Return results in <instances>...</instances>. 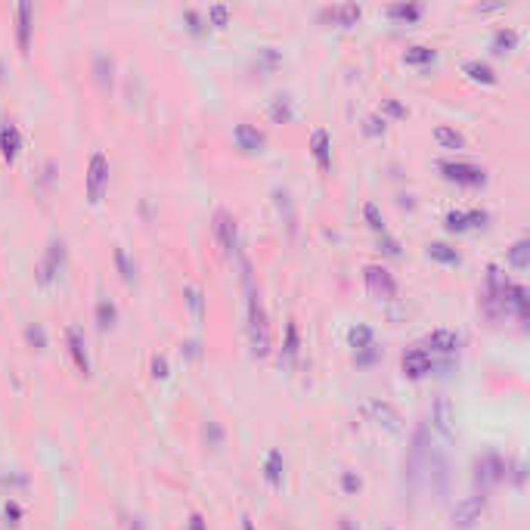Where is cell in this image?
Listing matches in <instances>:
<instances>
[{
	"label": "cell",
	"mask_w": 530,
	"mask_h": 530,
	"mask_svg": "<svg viewBox=\"0 0 530 530\" xmlns=\"http://www.w3.org/2000/svg\"><path fill=\"white\" fill-rule=\"evenodd\" d=\"M248 335H251V348H255L257 357H264L270 350V323L267 313H264L257 295L251 292V304H248Z\"/></svg>",
	"instance_id": "obj_1"
},
{
	"label": "cell",
	"mask_w": 530,
	"mask_h": 530,
	"mask_svg": "<svg viewBox=\"0 0 530 530\" xmlns=\"http://www.w3.org/2000/svg\"><path fill=\"white\" fill-rule=\"evenodd\" d=\"M422 484L431 487V493L437 496H447V487H449V465L443 459V453L431 449L428 459H425V468H422Z\"/></svg>",
	"instance_id": "obj_2"
},
{
	"label": "cell",
	"mask_w": 530,
	"mask_h": 530,
	"mask_svg": "<svg viewBox=\"0 0 530 530\" xmlns=\"http://www.w3.org/2000/svg\"><path fill=\"white\" fill-rule=\"evenodd\" d=\"M502 474H505V465L499 456L487 453V456H480V459H474V484H478V490H480L478 496H484L493 484H499Z\"/></svg>",
	"instance_id": "obj_3"
},
{
	"label": "cell",
	"mask_w": 530,
	"mask_h": 530,
	"mask_svg": "<svg viewBox=\"0 0 530 530\" xmlns=\"http://www.w3.org/2000/svg\"><path fill=\"white\" fill-rule=\"evenodd\" d=\"M366 282H369V292H372L375 298H381V301H391L394 295H397V282H394V276L388 273L385 267H379V264H369L366 267Z\"/></svg>",
	"instance_id": "obj_4"
},
{
	"label": "cell",
	"mask_w": 530,
	"mask_h": 530,
	"mask_svg": "<svg viewBox=\"0 0 530 530\" xmlns=\"http://www.w3.org/2000/svg\"><path fill=\"white\" fill-rule=\"evenodd\" d=\"M431 425H434L443 437L456 434V406L449 403V397H437L434 400V406H431Z\"/></svg>",
	"instance_id": "obj_5"
},
{
	"label": "cell",
	"mask_w": 530,
	"mask_h": 530,
	"mask_svg": "<svg viewBox=\"0 0 530 530\" xmlns=\"http://www.w3.org/2000/svg\"><path fill=\"white\" fill-rule=\"evenodd\" d=\"M441 171H443L447 180L465 183V187H478V183H484V171L474 168V165H465V162H441Z\"/></svg>",
	"instance_id": "obj_6"
},
{
	"label": "cell",
	"mask_w": 530,
	"mask_h": 530,
	"mask_svg": "<svg viewBox=\"0 0 530 530\" xmlns=\"http://www.w3.org/2000/svg\"><path fill=\"white\" fill-rule=\"evenodd\" d=\"M480 509H484V496H468V499H462V502H456L453 527H459V530L474 527V521L480 518Z\"/></svg>",
	"instance_id": "obj_7"
},
{
	"label": "cell",
	"mask_w": 530,
	"mask_h": 530,
	"mask_svg": "<svg viewBox=\"0 0 530 530\" xmlns=\"http://www.w3.org/2000/svg\"><path fill=\"white\" fill-rule=\"evenodd\" d=\"M106 177H109L106 156H103V152H96V156L90 158V171H87V193H90V202H100V199H103Z\"/></svg>",
	"instance_id": "obj_8"
},
{
	"label": "cell",
	"mask_w": 530,
	"mask_h": 530,
	"mask_svg": "<svg viewBox=\"0 0 530 530\" xmlns=\"http://www.w3.org/2000/svg\"><path fill=\"white\" fill-rule=\"evenodd\" d=\"M431 354L425 348H412V350H406L403 354V372L410 375V379H422V375H428L431 372Z\"/></svg>",
	"instance_id": "obj_9"
},
{
	"label": "cell",
	"mask_w": 530,
	"mask_h": 530,
	"mask_svg": "<svg viewBox=\"0 0 530 530\" xmlns=\"http://www.w3.org/2000/svg\"><path fill=\"white\" fill-rule=\"evenodd\" d=\"M214 230H218L220 248H224L226 255H236V220H233L226 211H218L214 214Z\"/></svg>",
	"instance_id": "obj_10"
},
{
	"label": "cell",
	"mask_w": 530,
	"mask_h": 530,
	"mask_svg": "<svg viewBox=\"0 0 530 530\" xmlns=\"http://www.w3.org/2000/svg\"><path fill=\"white\" fill-rule=\"evenodd\" d=\"M63 261H65V245L59 239H53L50 248H47V257L41 261V282H50L63 270Z\"/></svg>",
	"instance_id": "obj_11"
},
{
	"label": "cell",
	"mask_w": 530,
	"mask_h": 530,
	"mask_svg": "<svg viewBox=\"0 0 530 530\" xmlns=\"http://www.w3.org/2000/svg\"><path fill=\"white\" fill-rule=\"evenodd\" d=\"M65 338H69V348H72V357H75L78 369L81 372H90V360H87V350H84V335L78 326H69L65 329Z\"/></svg>",
	"instance_id": "obj_12"
},
{
	"label": "cell",
	"mask_w": 530,
	"mask_h": 530,
	"mask_svg": "<svg viewBox=\"0 0 530 530\" xmlns=\"http://www.w3.org/2000/svg\"><path fill=\"white\" fill-rule=\"evenodd\" d=\"M425 341H428V348H434V350H443V354H453V350L459 348V341H462V338L456 335V332H449V329H434L428 338H425Z\"/></svg>",
	"instance_id": "obj_13"
},
{
	"label": "cell",
	"mask_w": 530,
	"mask_h": 530,
	"mask_svg": "<svg viewBox=\"0 0 530 530\" xmlns=\"http://www.w3.org/2000/svg\"><path fill=\"white\" fill-rule=\"evenodd\" d=\"M369 410H372V416L379 418L385 428H391V431L400 428V412L394 410L391 403H385V400H372V403H369Z\"/></svg>",
	"instance_id": "obj_14"
},
{
	"label": "cell",
	"mask_w": 530,
	"mask_h": 530,
	"mask_svg": "<svg viewBox=\"0 0 530 530\" xmlns=\"http://www.w3.org/2000/svg\"><path fill=\"white\" fill-rule=\"evenodd\" d=\"M323 16L332 22H338V25H354V22L360 19V7H357V3H341V7H329Z\"/></svg>",
	"instance_id": "obj_15"
},
{
	"label": "cell",
	"mask_w": 530,
	"mask_h": 530,
	"mask_svg": "<svg viewBox=\"0 0 530 530\" xmlns=\"http://www.w3.org/2000/svg\"><path fill=\"white\" fill-rule=\"evenodd\" d=\"M0 149H3V156H7V158L19 156L22 137H19V127H16V125H7L3 131H0Z\"/></svg>",
	"instance_id": "obj_16"
},
{
	"label": "cell",
	"mask_w": 530,
	"mask_h": 530,
	"mask_svg": "<svg viewBox=\"0 0 530 530\" xmlns=\"http://www.w3.org/2000/svg\"><path fill=\"white\" fill-rule=\"evenodd\" d=\"M236 140H239V146L242 149H261L264 146V134L257 131V127H251V125H239L236 127Z\"/></svg>",
	"instance_id": "obj_17"
},
{
	"label": "cell",
	"mask_w": 530,
	"mask_h": 530,
	"mask_svg": "<svg viewBox=\"0 0 530 530\" xmlns=\"http://www.w3.org/2000/svg\"><path fill=\"white\" fill-rule=\"evenodd\" d=\"M16 16H19V47L22 50H28V34H32V3H19Z\"/></svg>",
	"instance_id": "obj_18"
},
{
	"label": "cell",
	"mask_w": 530,
	"mask_h": 530,
	"mask_svg": "<svg viewBox=\"0 0 530 530\" xmlns=\"http://www.w3.org/2000/svg\"><path fill=\"white\" fill-rule=\"evenodd\" d=\"M310 149H313V156H317V162L323 165V168H329V134H326V131L313 134Z\"/></svg>",
	"instance_id": "obj_19"
},
{
	"label": "cell",
	"mask_w": 530,
	"mask_h": 530,
	"mask_svg": "<svg viewBox=\"0 0 530 530\" xmlns=\"http://www.w3.org/2000/svg\"><path fill=\"white\" fill-rule=\"evenodd\" d=\"M462 69H465V75H471L474 81H484V84H493V81H496V75H493V69H490V65H487V63H478V59L465 63Z\"/></svg>",
	"instance_id": "obj_20"
},
{
	"label": "cell",
	"mask_w": 530,
	"mask_h": 530,
	"mask_svg": "<svg viewBox=\"0 0 530 530\" xmlns=\"http://www.w3.org/2000/svg\"><path fill=\"white\" fill-rule=\"evenodd\" d=\"M267 480L279 490L282 487V453L279 449H273V453L267 456Z\"/></svg>",
	"instance_id": "obj_21"
},
{
	"label": "cell",
	"mask_w": 530,
	"mask_h": 530,
	"mask_svg": "<svg viewBox=\"0 0 530 530\" xmlns=\"http://www.w3.org/2000/svg\"><path fill=\"white\" fill-rule=\"evenodd\" d=\"M428 255L434 257V261H443V264H459V251L449 248L447 242H431L428 245Z\"/></svg>",
	"instance_id": "obj_22"
},
{
	"label": "cell",
	"mask_w": 530,
	"mask_h": 530,
	"mask_svg": "<svg viewBox=\"0 0 530 530\" xmlns=\"http://www.w3.org/2000/svg\"><path fill=\"white\" fill-rule=\"evenodd\" d=\"M276 208H279V214H286V226L295 233V208H292V195L286 189H276Z\"/></svg>",
	"instance_id": "obj_23"
},
{
	"label": "cell",
	"mask_w": 530,
	"mask_h": 530,
	"mask_svg": "<svg viewBox=\"0 0 530 530\" xmlns=\"http://www.w3.org/2000/svg\"><path fill=\"white\" fill-rule=\"evenodd\" d=\"M403 59L410 65H425V63H431V59H434V50H431V47H425V44H416V47H410V50L403 53Z\"/></svg>",
	"instance_id": "obj_24"
},
{
	"label": "cell",
	"mask_w": 530,
	"mask_h": 530,
	"mask_svg": "<svg viewBox=\"0 0 530 530\" xmlns=\"http://www.w3.org/2000/svg\"><path fill=\"white\" fill-rule=\"evenodd\" d=\"M434 137H437V143L447 146V149H462V143H465V140H462V134L453 131V127H437Z\"/></svg>",
	"instance_id": "obj_25"
},
{
	"label": "cell",
	"mask_w": 530,
	"mask_h": 530,
	"mask_svg": "<svg viewBox=\"0 0 530 530\" xmlns=\"http://www.w3.org/2000/svg\"><path fill=\"white\" fill-rule=\"evenodd\" d=\"M527 251H530V245H527V242H524V239H521V242H515V245H511V251H509V261L515 264L518 270H527Z\"/></svg>",
	"instance_id": "obj_26"
},
{
	"label": "cell",
	"mask_w": 530,
	"mask_h": 530,
	"mask_svg": "<svg viewBox=\"0 0 530 530\" xmlns=\"http://www.w3.org/2000/svg\"><path fill=\"white\" fill-rule=\"evenodd\" d=\"M350 344H354L357 350L369 348V344H372V329H369V326H357V329H350Z\"/></svg>",
	"instance_id": "obj_27"
},
{
	"label": "cell",
	"mask_w": 530,
	"mask_h": 530,
	"mask_svg": "<svg viewBox=\"0 0 530 530\" xmlns=\"http://www.w3.org/2000/svg\"><path fill=\"white\" fill-rule=\"evenodd\" d=\"M112 319H115V304L103 298L96 304V323H100V329H106V326H112Z\"/></svg>",
	"instance_id": "obj_28"
},
{
	"label": "cell",
	"mask_w": 530,
	"mask_h": 530,
	"mask_svg": "<svg viewBox=\"0 0 530 530\" xmlns=\"http://www.w3.org/2000/svg\"><path fill=\"white\" fill-rule=\"evenodd\" d=\"M388 13L394 16V19H418V13H422V7H416V3H394Z\"/></svg>",
	"instance_id": "obj_29"
},
{
	"label": "cell",
	"mask_w": 530,
	"mask_h": 530,
	"mask_svg": "<svg viewBox=\"0 0 530 530\" xmlns=\"http://www.w3.org/2000/svg\"><path fill=\"white\" fill-rule=\"evenodd\" d=\"M295 357H298V326L288 323V329H286V360L292 363Z\"/></svg>",
	"instance_id": "obj_30"
},
{
	"label": "cell",
	"mask_w": 530,
	"mask_h": 530,
	"mask_svg": "<svg viewBox=\"0 0 530 530\" xmlns=\"http://www.w3.org/2000/svg\"><path fill=\"white\" fill-rule=\"evenodd\" d=\"M515 32H496V38H493V50L496 53H505V50H511L515 47Z\"/></svg>",
	"instance_id": "obj_31"
},
{
	"label": "cell",
	"mask_w": 530,
	"mask_h": 530,
	"mask_svg": "<svg viewBox=\"0 0 530 530\" xmlns=\"http://www.w3.org/2000/svg\"><path fill=\"white\" fill-rule=\"evenodd\" d=\"M270 115H273V121H288V118H292V109H288V100H286V96L273 100V106H270Z\"/></svg>",
	"instance_id": "obj_32"
},
{
	"label": "cell",
	"mask_w": 530,
	"mask_h": 530,
	"mask_svg": "<svg viewBox=\"0 0 530 530\" xmlns=\"http://www.w3.org/2000/svg\"><path fill=\"white\" fill-rule=\"evenodd\" d=\"M187 301H189V307H193V313L195 317H205V307H202V292L195 286H187Z\"/></svg>",
	"instance_id": "obj_33"
},
{
	"label": "cell",
	"mask_w": 530,
	"mask_h": 530,
	"mask_svg": "<svg viewBox=\"0 0 530 530\" xmlns=\"http://www.w3.org/2000/svg\"><path fill=\"white\" fill-rule=\"evenodd\" d=\"M447 226H449V230H468L471 224H468V214L465 211H449L447 214Z\"/></svg>",
	"instance_id": "obj_34"
},
{
	"label": "cell",
	"mask_w": 530,
	"mask_h": 530,
	"mask_svg": "<svg viewBox=\"0 0 530 530\" xmlns=\"http://www.w3.org/2000/svg\"><path fill=\"white\" fill-rule=\"evenodd\" d=\"M363 214H366V220H369V226H372V230L385 233V224H381V214H379V208H375L372 202H369V205L363 208Z\"/></svg>",
	"instance_id": "obj_35"
},
{
	"label": "cell",
	"mask_w": 530,
	"mask_h": 530,
	"mask_svg": "<svg viewBox=\"0 0 530 530\" xmlns=\"http://www.w3.org/2000/svg\"><path fill=\"white\" fill-rule=\"evenodd\" d=\"M381 112L394 115V118H403V115H406V106H400L397 100H381Z\"/></svg>",
	"instance_id": "obj_36"
},
{
	"label": "cell",
	"mask_w": 530,
	"mask_h": 530,
	"mask_svg": "<svg viewBox=\"0 0 530 530\" xmlns=\"http://www.w3.org/2000/svg\"><path fill=\"white\" fill-rule=\"evenodd\" d=\"M115 261H118V267H121V276H125V279H134V267H131V261H127L125 248L115 251Z\"/></svg>",
	"instance_id": "obj_37"
},
{
	"label": "cell",
	"mask_w": 530,
	"mask_h": 530,
	"mask_svg": "<svg viewBox=\"0 0 530 530\" xmlns=\"http://www.w3.org/2000/svg\"><path fill=\"white\" fill-rule=\"evenodd\" d=\"M226 13H230V10H226L224 3H214V7L208 10V16H211L214 25H224V22H226Z\"/></svg>",
	"instance_id": "obj_38"
},
{
	"label": "cell",
	"mask_w": 530,
	"mask_h": 530,
	"mask_svg": "<svg viewBox=\"0 0 530 530\" xmlns=\"http://www.w3.org/2000/svg\"><path fill=\"white\" fill-rule=\"evenodd\" d=\"M25 335H28V341L38 344V348H44V344H47V335H44V329H41V326H28Z\"/></svg>",
	"instance_id": "obj_39"
},
{
	"label": "cell",
	"mask_w": 530,
	"mask_h": 530,
	"mask_svg": "<svg viewBox=\"0 0 530 530\" xmlns=\"http://www.w3.org/2000/svg\"><path fill=\"white\" fill-rule=\"evenodd\" d=\"M366 134H385V118L369 115V118H366Z\"/></svg>",
	"instance_id": "obj_40"
},
{
	"label": "cell",
	"mask_w": 530,
	"mask_h": 530,
	"mask_svg": "<svg viewBox=\"0 0 530 530\" xmlns=\"http://www.w3.org/2000/svg\"><path fill=\"white\" fill-rule=\"evenodd\" d=\"M152 372H156L158 379L168 375V363H165V357H152Z\"/></svg>",
	"instance_id": "obj_41"
},
{
	"label": "cell",
	"mask_w": 530,
	"mask_h": 530,
	"mask_svg": "<svg viewBox=\"0 0 530 530\" xmlns=\"http://www.w3.org/2000/svg\"><path fill=\"white\" fill-rule=\"evenodd\" d=\"M344 490H360V478H354V474H344Z\"/></svg>",
	"instance_id": "obj_42"
},
{
	"label": "cell",
	"mask_w": 530,
	"mask_h": 530,
	"mask_svg": "<svg viewBox=\"0 0 530 530\" xmlns=\"http://www.w3.org/2000/svg\"><path fill=\"white\" fill-rule=\"evenodd\" d=\"M189 530H205V521H202V515H193V521H189Z\"/></svg>",
	"instance_id": "obj_43"
},
{
	"label": "cell",
	"mask_w": 530,
	"mask_h": 530,
	"mask_svg": "<svg viewBox=\"0 0 530 530\" xmlns=\"http://www.w3.org/2000/svg\"><path fill=\"white\" fill-rule=\"evenodd\" d=\"M205 434H211V441H214V443L220 441V428H214V425H208V428H205Z\"/></svg>",
	"instance_id": "obj_44"
},
{
	"label": "cell",
	"mask_w": 530,
	"mask_h": 530,
	"mask_svg": "<svg viewBox=\"0 0 530 530\" xmlns=\"http://www.w3.org/2000/svg\"><path fill=\"white\" fill-rule=\"evenodd\" d=\"M242 530H255V524H251L248 518H242Z\"/></svg>",
	"instance_id": "obj_45"
},
{
	"label": "cell",
	"mask_w": 530,
	"mask_h": 530,
	"mask_svg": "<svg viewBox=\"0 0 530 530\" xmlns=\"http://www.w3.org/2000/svg\"><path fill=\"white\" fill-rule=\"evenodd\" d=\"M341 530H357V527H354L350 521H341Z\"/></svg>",
	"instance_id": "obj_46"
},
{
	"label": "cell",
	"mask_w": 530,
	"mask_h": 530,
	"mask_svg": "<svg viewBox=\"0 0 530 530\" xmlns=\"http://www.w3.org/2000/svg\"><path fill=\"white\" fill-rule=\"evenodd\" d=\"M131 530H143V521H134V524H131Z\"/></svg>",
	"instance_id": "obj_47"
}]
</instances>
